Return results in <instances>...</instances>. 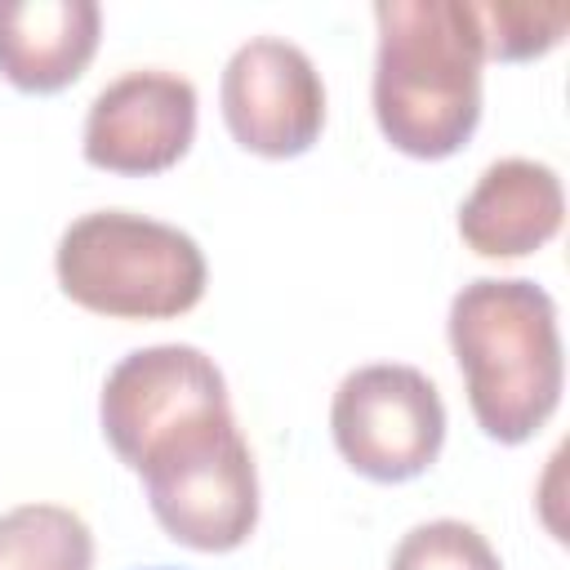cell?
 Wrapping results in <instances>:
<instances>
[{"label":"cell","mask_w":570,"mask_h":570,"mask_svg":"<svg viewBox=\"0 0 570 570\" xmlns=\"http://www.w3.org/2000/svg\"><path fill=\"white\" fill-rule=\"evenodd\" d=\"M374 120L414 160L454 156L481 125V27L468 0H379Z\"/></svg>","instance_id":"6da1fadb"},{"label":"cell","mask_w":570,"mask_h":570,"mask_svg":"<svg viewBox=\"0 0 570 570\" xmlns=\"http://www.w3.org/2000/svg\"><path fill=\"white\" fill-rule=\"evenodd\" d=\"M450 352L459 361L468 410L499 445L530 441L561 405L566 356L557 303L525 276H481L450 298Z\"/></svg>","instance_id":"7a4b0ae2"},{"label":"cell","mask_w":570,"mask_h":570,"mask_svg":"<svg viewBox=\"0 0 570 570\" xmlns=\"http://www.w3.org/2000/svg\"><path fill=\"white\" fill-rule=\"evenodd\" d=\"M58 289L107 321H174L205 298V249L174 223L134 209H89L53 249Z\"/></svg>","instance_id":"3957f363"},{"label":"cell","mask_w":570,"mask_h":570,"mask_svg":"<svg viewBox=\"0 0 570 570\" xmlns=\"http://www.w3.org/2000/svg\"><path fill=\"white\" fill-rule=\"evenodd\" d=\"M134 472L156 525L191 552H232L258 525V468L232 410L169 432Z\"/></svg>","instance_id":"277c9868"},{"label":"cell","mask_w":570,"mask_h":570,"mask_svg":"<svg viewBox=\"0 0 570 570\" xmlns=\"http://www.w3.org/2000/svg\"><path fill=\"white\" fill-rule=\"evenodd\" d=\"M330 432L343 463L379 485L423 476L445 445V401L419 365L374 361L334 387Z\"/></svg>","instance_id":"5b68a950"},{"label":"cell","mask_w":570,"mask_h":570,"mask_svg":"<svg viewBox=\"0 0 570 570\" xmlns=\"http://www.w3.org/2000/svg\"><path fill=\"white\" fill-rule=\"evenodd\" d=\"M223 410H232L227 379L214 356L191 343H151L120 356L98 396L102 436L129 472L156 441Z\"/></svg>","instance_id":"8992f818"},{"label":"cell","mask_w":570,"mask_h":570,"mask_svg":"<svg viewBox=\"0 0 570 570\" xmlns=\"http://www.w3.org/2000/svg\"><path fill=\"white\" fill-rule=\"evenodd\" d=\"M218 102L236 147L267 160L312 151L325 129V80L307 49L281 36H249L236 45L218 80Z\"/></svg>","instance_id":"52a82bcc"},{"label":"cell","mask_w":570,"mask_h":570,"mask_svg":"<svg viewBox=\"0 0 570 570\" xmlns=\"http://www.w3.org/2000/svg\"><path fill=\"white\" fill-rule=\"evenodd\" d=\"M196 138V85L165 67H134L102 85L85 111L80 151L94 169L151 178L174 169Z\"/></svg>","instance_id":"ba28073f"},{"label":"cell","mask_w":570,"mask_h":570,"mask_svg":"<svg viewBox=\"0 0 570 570\" xmlns=\"http://www.w3.org/2000/svg\"><path fill=\"white\" fill-rule=\"evenodd\" d=\"M566 223V191L548 160L499 156L459 205V236L476 258H525Z\"/></svg>","instance_id":"9c48e42d"},{"label":"cell","mask_w":570,"mask_h":570,"mask_svg":"<svg viewBox=\"0 0 570 570\" xmlns=\"http://www.w3.org/2000/svg\"><path fill=\"white\" fill-rule=\"evenodd\" d=\"M102 40L94 0H0V76L22 94L76 85Z\"/></svg>","instance_id":"30bf717a"},{"label":"cell","mask_w":570,"mask_h":570,"mask_svg":"<svg viewBox=\"0 0 570 570\" xmlns=\"http://www.w3.org/2000/svg\"><path fill=\"white\" fill-rule=\"evenodd\" d=\"M0 570H94V530L62 503L0 512Z\"/></svg>","instance_id":"8fae6325"},{"label":"cell","mask_w":570,"mask_h":570,"mask_svg":"<svg viewBox=\"0 0 570 570\" xmlns=\"http://www.w3.org/2000/svg\"><path fill=\"white\" fill-rule=\"evenodd\" d=\"M481 27V49L494 62H530L561 45L570 27V4H472Z\"/></svg>","instance_id":"7c38bea8"},{"label":"cell","mask_w":570,"mask_h":570,"mask_svg":"<svg viewBox=\"0 0 570 570\" xmlns=\"http://www.w3.org/2000/svg\"><path fill=\"white\" fill-rule=\"evenodd\" d=\"M387 570H503V561L476 525L459 517H436L401 534Z\"/></svg>","instance_id":"4fadbf2b"},{"label":"cell","mask_w":570,"mask_h":570,"mask_svg":"<svg viewBox=\"0 0 570 570\" xmlns=\"http://www.w3.org/2000/svg\"><path fill=\"white\" fill-rule=\"evenodd\" d=\"M156 570H169V566H156Z\"/></svg>","instance_id":"5bb4252c"}]
</instances>
